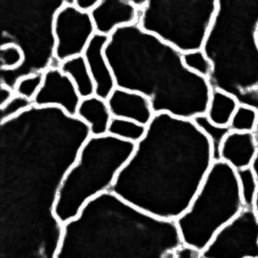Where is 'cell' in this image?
Segmentation results:
<instances>
[{
  "label": "cell",
  "instance_id": "15",
  "mask_svg": "<svg viewBox=\"0 0 258 258\" xmlns=\"http://www.w3.org/2000/svg\"><path fill=\"white\" fill-rule=\"evenodd\" d=\"M258 152V142L254 133L231 131L220 148V159L235 170L250 167Z\"/></svg>",
  "mask_w": 258,
  "mask_h": 258
},
{
  "label": "cell",
  "instance_id": "3",
  "mask_svg": "<svg viewBox=\"0 0 258 258\" xmlns=\"http://www.w3.org/2000/svg\"><path fill=\"white\" fill-rule=\"evenodd\" d=\"M181 245L175 221L156 218L107 191L61 225L52 258H174Z\"/></svg>",
  "mask_w": 258,
  "mask_h": 258
},
{
  "label": "cell",
  "instance_id": "17",
  "mask_svg": "<svg viewBox=\"0 0 258 258\" xmlns=\"http://www.w3.org/2000/svg\"><path fill=\"white\" fill-rule=\"evenodd\" d=\"M59 69L72 80L82 99L95 95V84L83 55L62 61Z\"/></svg>",
  "mask_w": 258,
  "mask_h": 258
},
{
  "label": "cell",
  "instance_id": "13",
  "mask_svg": "<svg viewBox=\"0 0 258 258\" xmlns=\"http://www.w3.org/2000/svg\"><path fill=\"white\" fill-rule=\"evenodd\" d=\"M109 37L96 33L83 53L95 84V95L104 100H107L116 89L113 72L104 53Z\"/></svg>",
  "mask_w": 258,
  "mask_h": 258
},
{
  "label": "cell",
  "instance_id": "18",
  "mask_svg": "<svg viewBox=\"0 0 258 258\" xmlns=\"http://www.w3.org/2000/svg\"><path fill=\"white\" fill-rule=\"evenodd\" d=\"M238 105L239 102L232 95L219 89H212L206 116L212 123L228 127Z\"/></svg>",
  "mask_w": 258,
  "mask_h": 258
},
{
  "label": "cell",
  "instance_id": "14",
  "mask_svg": "<svg viewBox=\"0 0 258 258\" xmlns=\"http://www.w3.org/2000/svg\"><path fill=\"white\" fill-rule=\"evenodd\" d=\"M112 117L135 121L147 126L155 113L149 100L136 92L116 88L106 100Z\"/></svg>",
  "mask_w": 258,
  "mask_h": 258
},
{
  "label": "cell",
  "instance_id": "16",
  "mask_svg": "<svg viewBox=\"0 0 258 258\" xmlns=\"http://www.w3.org/2000/svg\"><path fill=\"white\" fill-rule=\"evenodd\" d=\"M77 117L88 125L91 136L108 134V128L113 118L107 101L96 95L81 100Z\"/></svg>",
  "mask_w": 258,
  "mask_h": 258
},
{
  "label": "cell",
  "instance_id": "31",
  "mask_svg": "<svg viewBox=\"0 0 258 258\" xmlns=\"http://www.w3.org/2000/svg\"><path fill=\"white\" fill-rule=\"evenodd\" d=\"M252 211L254 212L256 218L258 219V189H257V192H256V196H255L253 205H252Z\"/></svg>",
  "mask_w": 258,
  "mask_h": 258
},
{
  "label": "cell",
  "instance_id": "23",
  "mask_svg": "<svg viewBox=\"0 0 258 258\" xmlns=\"http://www.w3.org/2000/svg\"><path fill=\"white\" fill-rule=\"evenodd\" d=\"M183 66L191 73L208 79L212 73L213 66L203 49L181 53Z\"/></svg>",
  "mask_w": 258,
  "mask_h": 258
},
{
  "label": "cell",
  "instance_id": "6",
  "mask_svg": "<svg viewBox=\"0 0 258 258\" xmlns=\"http://www.w3.org/2000/svg\"><path fill=\"white\" fill-rule=\"evenodd\" d=\"M63 0H0L1 45L15 44L24 55L21 67L3 71L0 84L14 89L25 76L59 67L54 57L53 19Z\"/></svg>",
  "mask_w": 258,
  "mask_h": 258
},
{
  "label": "cell",
  "instance_id": "28",
  "mask_svg": "<svg viewBox=\"0 0 258 258\" xmlns=\"http://www.w3.org/2000/svg\"><path fill=\"white\" fill-rule=\"evenodd\" d=\"M100 0H75L74 6L82 12L90 13L98 4Z\"/></svg>",
  "mask_w": 258,
  "mask_h": 258
},
{
  "label": "cell",
  "instance_id": "30",
  "mask_svg": "<svg viewBox=\"0 0 258 258\" xmlns=\"http://www.w3.org/2000/svg\"><path fill=\"white\" fill-rule=\"evenodd\" d=\"M250 168L253 171V173L255 175V178H256V180L258 182V152H257L255 158L253 159V161H252V163L250 165Z\"/></svg>",
  "mask_w": 258,
  "mask_h": 258
},
{
  "label": "cell",
  "instance_id": "26",
  "mask_svg": "<svg viewBox=\"0 0 258 258\" xmlns=\"http://www.w3.org/2000/svg\"><path fill=\"white\" fill-rule=\"evenodd\" d=\"M32 106L33 102L31 100L15 94L5 106L0 108V123L16 117Z\"/></svg>",
  "mask_w": 258,
  "mask_h": 258
},
{
  "label": "cell",
  "instance_id": "7",
  "mask_svg": "<svg viewBox=\"0 0 258 258\" xmlns=\"http://www.w3.org/2000/svg\"><path fill=\"white\" fill-rule=\"evenodd\" d=\"M243 209L236 170L214 161L188 208L175 220L182 244L202 252Z\"/></svg>",
  "mask_w": 258,
  "mask_h": 258
},
{
  "label": "cell",
  "instance_id": "11",
  "mask_svg": "<svg viewBox=\"0 0 258 258\" xmlns=\"http://www.w3.org/2000/svg\"><path fill=\"white\" fill-rule=\"evenodd\" d=\"M81 100L72 80L59 67H52L43 72L42 85L32 102L36 107H58L76 117Z\"/></svg>",
  "mask_w": 258,
  "mask_h": 258
},
{
  "label": "cell",
  "instance_id": "8",
  "mask_svg": "<svg viewBox=\"0 0 258 258\" xmlns=\"http://www.w3.org/2000/svg\"><path fill=\"white\" fill-rule=\"evenodd\" d=\"M218 0H147L137 24L181 53L203 48Z\"/></svg>",
  "mask_w": 258,
  "mask_h": 258
},
{
  "label": "cell",
  "instance_id": "20",
  "mask_svg": "<svg viewBox=\"0 0 258 258\" xmlns=\"http://www.w3.org/2000/svg\"><path fill=\"white\" fill-rule=\"evenodd\" d=\"M192 121L195 124L200 128V130L208 137L212 144L213 149V157L214 161H217L220 159V148L221 145L225 139V137L231 132L229 126L228 127H221L214 123H212L209 118L204 115L196 116Z\"/></svg>",
  "mask_w": 258,
  "mask_h": 258
},
{
  "label": "cell",
  "instance_id": "9",
  "mask_svg": "<svg viewBox=\"0 0 258 258\" xmlns=\"http://www.w3.org/2000/svg\"><path fill=\"white\" fill-rule=\"evenodd\" d=\"M202 258H258V219L244 208L201 252Z\"/></svg>",
  "mask_w": 258,
  "mask_h": 258
},
{
  "label": "cell",
  "instance_id": "1",
  "mask_svg": "<svg viewBox=\"0 0 258 258\" xmlns=\"http://www.w3.org/2000/svg\"><path fill=\"white\" fill-rule=\"evenodd\" d=\"M213 162L212 144L192 119L157 113L110 191L156 218L175 221Z\"/></svg>",
  "mask_w": 258,
  "mask_h": 258
},
{
  "label": "cell",
  "instance_id": "25",
  "mask_svg": "<svg viewBox=\"0 0 258 258\" xmlns=\"http://www.w3.org/2000/svg\"><path fill=\"white\" fill-rule=\"evenodd\" d=\"M24 55L21 49L15 44L0 46V70L14 71L21 67Z\"/></svg>",
  "mask_w": 258,
  "mask_h": 258
},
{
  "label": "cell",
  "instance_id": "21",
  "mask_svg": "<svg viewBox=\"0 0 258 258\" xmlns=\"http://www.w3.org/2000/svg\"><path fill=\"white\" fill-rule=\"evenodd\" d=\"M258 124V110L254 107L239 104L229 124L233 132L254 133Z\"/></svg>",
  "mask_w": 258,
  "mask_h": 258
},
{
  "label": "cell",
  "instance_id": "2",
  "mask_svg": "<svg viewBox=\"0 0 258 258\" xmlns=\"http://www.w3.org/2000/svg\"><path fill=\"white\" fill-rule=\"evenodd\" d=\"M116 88L145 96L155 114L194 119L207 112L212 88L188 71L181 52L137 23L116 29L104 49Z\"/></svg>",
  "mask_w": 258,
  "mask_h": 258
},
{
  "label": "cell",
  "instance_id": "24",
  "mask_svg": "<svg viewBox=\"0 0 258 258\" xmlns=\"http://www.w3.org/2000/svg\"><path fill=\"white\" fill-rule=\"evenodd\" d=\"M43 81V73H36L20 78L14 86V93L29 100H33Z\"/></svg>",
  "mask_w": 258,
  "mask_h": 258
},
{
  "label": "cell",
  "instance_id": "19",
  "mask_svg": "<svg viewBox=\"0 0 258 258\" xmlns=\"http://www.w3.org/2000/svg\"><path fill=\"white\" fill-rule=\"evenodd\" d=\"M147 126L141 125L135 121L113 117L108 128V134L136 144L143 138Z\"/></svg>",
  "mask_w": 258,
  "mask_h": 258
},
{
  "label": "cell",
  "instance_id": "4",
  "mask_svg": "<svg viewBox=\"0 0 258 258\" xmlns=\"http://www.w3.org/2000/svg\"><path fill=\"white\" fill-rule=\"evenodd\" d=\"M258 1L218 0L203 45L213 70L212 89L258 110Z\"/></svg>",
  "mask_w": 258,
  "mask_h": 258
},
{
  "label": "cell",
  "instance_id": "27",
  "mask_svg": "<svg viewBox=\"0 0 258 258\" xmlns=\"http://www.w3.org/2000/svg\"><path fill=\"white\" fill-rule=\"evenodd\" d=\"M174 258H202V255H201L200 251H198L191 247L181 245L176 250Z\"/></svg>",
  "mask_w": 258,
  "mask_h": 258
},
{
  "label": "cell",
  "instance_id": "10",
  "mask_svg": "<svg viewBox=\"0 0 258 258\" xmlns=\"http://www.w3.org/2000/svg\"><path fill=\"white\" fill-rule=\"evenodd\" d=\"M55 39L54 57L60 64L62 61L83 55L87 45L96 34L90 13L82 12L74 5H63L53 19Z\"/></svg>",
  "mask_w": 258,
  "mask_h": 258
},
{
  "label": "cell",
  "instance_id": "5",
  "mask_svg": "<svg viewBox=\"0 0 258 258\" xmlns=\"http://www.w3.org/2000/svg\"><path fill=\"white\" fill-rule=\"evenodd\" d=\"M135 145L110 134L90 136L83 143L56 191L52 214L60 225L75 219L89 201L110 191Z\"/></svg>",
  "mask_w": 258,
  "mask_h": 258
},
{
  "label": "cell",
  "instance_id": "12",
  "mask_svg": "<svg viewBox=\"0 0 258 258\" xmlns=\"http://www.w3.org/2000/svg\"><path fill=\"white\" fill-rule=\"evenodd\" d=\"M90 15L96 33L110 36L120 27L137 23L139 9L131 0H100Z\"/></svg>",
  "mask_w": 258,
  "mask_h": 258
},
{
  "label": "cell",
  "instance_id": "29",
  "mask_svg": "<svg viewBox=\"0 0 258 258\" xmlns=\"http://www.w3.org/2000/svg\"><path fill=\"white\" fill-rule=\"evenodd\" d=\"M14 95L15 93L13 89L0 84V108L5 106Z\"/></svg>",
  "mask_w": 258,
  "mask_h": 258
},
{
  "label": "cell",
  "instance_id": "22",
  "mask_svg": "<svg viewBox=\"0 0 258 258\" xmlns=\"http://www.w3.org/2000/svg\"><path fill=\"white\" fill-rule=\"evenodd\" d=\"M239 188L244 208L252 209V205L258 189V182L250 167L236 170Z\"/></svg>",
  "mask_w": 258,
  "mask_h": 258
}]
</instances>
